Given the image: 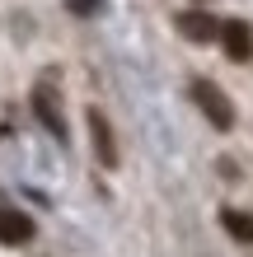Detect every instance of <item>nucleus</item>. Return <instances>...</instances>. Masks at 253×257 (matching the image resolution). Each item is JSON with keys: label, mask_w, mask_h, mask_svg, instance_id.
I'll list each match as a JSON object with an SVG mask.
<instances>
[{"label": "nucleus", "mask_w": 253, "mask_h": 257, "mask_svg": "<svg viewBox=\"0 0 253 257\" xmlns=\"http://www.w3.org/2000/svg\"><path fill=\"white\" fill-rule=\"evenodd\" d=\"M33 108H38L42 122H47V131H52V136H66V122H61V108H56L52 89H38V94H33Z\"/></svg>", "instance_id": "423d86ee"}, {"label": "nucleus", "mask_w": 253, "mask_h": 257, "mask_svg": "<svg viewBox=\"0 0 253 257\" xmlns=\"http://www.w3.org/2000/svg\"><path fill=\"white\" fill-rule=\"evenodd\" d=\"M220 224L230 229V238H239V243H253V215H248V210L225 206V210H220Z\"/></svg>", "instance_id": "0eeeda50"}, {"label": "nucleus", "mask_w": 253, "mask_h": 257, "mask_svg": "<svg viewBox=\"0 0 253 257\" xmlns=\"http://www.w3.org/2000/svg\"><path fill=\"white\" fill-rule=\"evenodd\" d=\"M178 33H183L188 42H216L220 24L211 19V14H202V10H188V14H178Z\"/></svg>", "instance_id": "39448f33"}, {"label": "nucleus", "mask_w": 253, "mask_h": 257, "mask_svg": "<svg viewBox=\"0 0 253 257\" xmlns=\"http://www.w3.org/2000/svg\"><path fill=\"white\" fill-rule=\"evenodd\" d=\"M220 47L230 61H253V28L244 19H225L220 24Z\"/></svg>", "instance_id": "f03ea898"}, {"label": "nucleus", "mask_w": 253, "mask_h": 257, "mask_svg": "<svg viewBox=\"0 0 253 257\" xmlns=\"http://www.w3.org/2000/svg\"><path fill=\"white\" fill-rule=\"evenodd\" d=\"M192 98H197V108L206 112V122H211L216 131H230V126H234V108H230V98L220 94L211 80H192Z\"/></svg>", "instance_id": "f257e3e1"}, {"label": "nucleus", "mask_w": 253, "mask_h": 257, "mask_svg": "<svg viewBox=\"0 0 253 257\" xmlns=\"http://www.w3.org/2000/svg\"><path fill=\"white\" fill-rule=\"evenodd\" d=\"M89 136H94V155L103 169H117V141H113V126L99 108H89Z\"/></svg>", "instance_id": "7ed1b4c3"}, {"label": "nucleus", "mask_w": 253, "mask_h": 257, "mask_svg": "<svg viewBox=\"0 0 253 257\" xmlns=\"http://www.w3.org/2000/svg\"><path fill=\"white\" fill-rule=\"evenodd\" d=\"M33 238V220L24 215V210H14V206H0V243L5 248H19Z\"/></svg>", "instance_id": "20e7f679"}]
</instances>
